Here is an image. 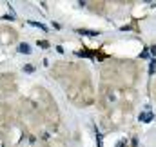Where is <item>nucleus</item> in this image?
<instances>
[{
  "label": "nucleus",
  "instance_id": "9",
  "mask_svg": "<svg viewBox=\"0 0 156 147\" xmlns=\"http://www.w3.org/2000/svg\"><path fill=\"white\" fill-rule=\"evenodd\" d=\"M151 53H153V55L156 56V45H153V47H151Z\"/></svg>",
  "mask_w": 156,
  "mask_h": 147
},
{
  "label": "nucleus",
  "instance_id": "5",
  "mask_svg": "<svg viewBox=\"0 0 156 147\" xmlns=\"http://www.w3.org/2000/svg\"><path fill=\"white\" fill-rule=\"evenodd\" d=\"M154 71H156V60L153 58L151 62H149V75L153 76V75H154Z\"/></svg>",
  "mask_w": 156,
  "mask_h": 147
},
{
  "label": "nucleus",
  "instance_id": "4",
  "mask_svg": "<svg viewBox=\"0 0 156 147\" xmlns=\"http://www.w3.org/2000/svg\"><path fill=\"white\" fill-rule=\"evenodd\" d=\"M29 25H33V27H38V29H42V31H47V27L44 24H40V22H35V20H29Z\"/></svg>",
  "mask_w": 156,
  "mask_h": 147
},
{
  "label": "nucleus",
  "instance_id": "2",
  "mask_svg": "<svg viewBox=\"0 0 156 147\" xmlns=\"http://www.w3.org/2000/svg\"><path fill=\"white\" fill-rule=\"evenodd\" d=\"M18 53H24V55H31L33 49H31V45L29 44H18Z\"/></svg>",
  "mask_w": 156,
  "mask_h": 147
},
{
  "label": "nucleus",
  "instance_id": "3",
  "mask_svg": "<svg viewBox=\"0 0 156 147\" xmlns=\"http://www.w3.org/2000/svg\"><path fill=\"white\" fill-rule=\"evenodd\" d=\"M76 33H80V35H85V36H98V35H100L98 31H91V29H76Z\"/></svg>",
  "mask_w": 156,
  "mask_h": 147
},
{
  "label": "nucleus",
  "instance_id": "6",
  "mask_svg": "<svg viewBox=\"0 0 156 147\" xmlns=\"http://www.w3.org/2000/svg\"><path fill=\"white\" fill-rule=\"evenodd\" d=\"M38 45H40V47H49V42H45V40H40V42H38Z\"/></svg>",
  "mask_w": 156,
  "mask_h": 147
},
{
  "label": "nucleus",
  "instance_id": "8",
  "mask_svg": "<svg viewBox=\"0 0 156 147\" xmlns=\"http://www.w3.org/2000/svg\"><path fill=\"white\" fill-rule=\"evenodd\" d=\"M140 56H142V58H149V51H142Z\"/></svg>",
  "mask_w": 156,
  "mask_h": 147
},
{
  "label": "nucleus",
  "instance_id": "1",
  "mask_svg": "<svg viewBox=\"0 0 156 147\" xmlns=\"http://www.w3.org/2000/svg\"><path fill=\"white\" fill-rule=\"evenodd\" d=\"M153 120H154V113H151V111L140 113V122H144V124H149V122H153Z\"/></svg>",
  "mask_w": 156,
  "mask_h": 147
},
{
  "label": "nucleus",
  "instance_id": "7",
  "mask_svg": "<svg viewBox=\"0 0 156 147\" xmlns=\"http://www.w3.org/2000/svg\"><path fill=\"white\" fill-rule=\"evenodd\" d=\"M24 71H25V73H33V71H35V67H33V65H25Z\"/></svg>",
  "mask_w": 156,
  "mask_h": 147
}]
</instances>
